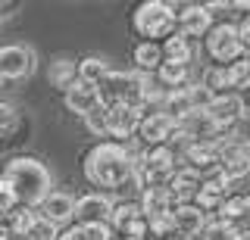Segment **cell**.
Returning a JSON list of instances; mask_svg holds the SVG:
<instances>
[{"label": "cell", "instance_id": "obj_7", "mask_svg": "<svg viewBox=\"0 0 250 240\" xmlns=\"http://www.w3.org/2000/svg\"><path fill=\"white\" fill-rule=\"evenodd\" d=\"M172 131H175V122H172L166 112L150 110V112L141 115L135 134L141 137V144H144V147H160V144H169Z\"/></svg>", "mask_w": 250, "mask_h": 240}, {"label": "cell", "instance_id": "obj_4", "mask_svg": "<svg viewBox=\"0 0 250 240\" xmlns=\"http://www.w3.org/2000/svg\"><path fill=\"white\" fill-rule=\"evenodd\" d=\"M131 28L144 41H166L169 35H175V6L166 0H144L131 16Z\"/></svg>", "mask_w": 250, "mask_h": 240}, {"label": "cell", "instance_id": "obj_21", "mask_svg": "<svg viewBox=\"0 0 250 240\" xmlns=\"http://www.w3.org/2000/svg\"><path fill=\"white\" fill-rule=\"evenodd\" d=\"M109 72H113V69H109L106 59H100V56H84V59H78V63H75L78 81H82V84H91V88H97V84L104 81Z\"/></svg>", "mask_w": 250, "mask_h": 240}, {"label": "cell", "instance_id": "obj_13", "mask_svg": "<svg viewBox=\"0 0 250 240\" xmlns=\"http://www.w3.org/2000/svg\"><path fill=\"white\" fill-rule=\"evenodd\" d=\"M219 162V147L216 144H185L182 150V168H188V172H197V175H207L213 172Z\"/></svg>", "mask_w": 250, "mask_h": 240}, {"label": "cell", "instance_id": "obj_20", "mask_svg": "<svg viewBox=\"0 0 250 240\" xmlns=\"http://www.w3.org/2000/svg\"><path fill=\"white\" fill-rule=\"evenodd\" d=\"M131 59H135V66H138V72L141 75H147V72H156L163 63V47L156 41H141L135 50H131Z\"/></svg>", "mask_w": 250, "mask_h": 240}, {"label": "cell", "instance_id": "obj_24", "mask_svg": "<svg viewBox=\"0 0 250 240\" xmlns=\"http://www.w3.org/2000/svg\"><path fill=\"white\" fill-rule=\"evenodd\" d=\"M141 219V206H138V200H119V203H109V215H106V224H109V231H122L128 222H135Z\"/></svg>", "mask_w": 250, "mask_h": 240}, {"label": "cell", "instance_id": "obj_12", "mask_svg": "<svg viewBox=\"0 0 250 240\" xmlns=\"http://www.w3.org/2000/svg\"><path fill=\"white\" fill-rule=\"evenodd\" d=\"M109 203L113 200L106 197V193H84V197L75 200V212H72V222L75 224H100L106 222L109 215Z\"/></svg>", "mask_w": 250, "mask_h": 240}, {"label": "cell", "instance_id": "obj_6", "mask_svg": "<svg viewBox=\"0 0 250 240\" xmlns=\"http://www.w3.org/2000/svg\"><path fill=\"white\" fill-rule=\"evenodd\" d=\"M38 69V56L28 44H6L0 47V78H28Z\"/></svg>", "mask_w": 250, "mask_h": 240}, {"label": "cell", "instance_id": "obj_26", "mask_svg": "<svg viewBox=\"0 0 250 240\" xmlns=\"http://www.w3.org/2000/svg\"><path fill=\"white\" fill-rule=\"evenodd\" d=\"M47 78H50V84H53V88H60V91L72 88V84L78 81V75H75V59H66V56L53 59Z\"/></svg>", "mask_w": 250, "mask_h": 240}, {"label": "cell", "instance_id": "obj_29", "mask_svg": "<svg viewBox=\"0 0 250 240\" xmlns=\"http://www.w3.org/2000/svg\"><path fill=\"white\" fill-rule=\"evenodd\" d=\"M84 119V128L91 131L94 137H106V110L104 106H94L88 115H82Z\"/></svg>", "mask_w": 250, "mask_h": 240}, {"label": "cell", "instance_id": "obj_15", "mask_svg": "<svg viewBox=\"0 0 250 240\" xmlns=\"http://www.w3.org/2000/svg\"><path fill=\"white\" fill-rule=\"evenodd\" d=\"M166 190H169V197H172V203H194V197H197V190H200V175L197 172H188V168L178 166L175 172L169 175V181H166Z\"/></svg>", "mask_w": 250, "mask_h": 240}, {"label": "cell", "instance_id": "obj_25", "mask_svg": "<svg viewBox=\"0 0 250 240\" xmlns=\"http://www.w3.org/2000/svg\"><path fill=\"white\" fill-rule=\"evenodd\" d=\"M219 219L222 222H238V219H244V215L250 212V200H247V193H229V197H222V203H219Z\"/></svg>", "mask_w": 250, "mask_h": 240}, {"label": "cell", "instance_id": "obj_32", "mask_svg": "<svg viewBox=\"0 0 250 240\" xmlns=\"http://www.w3.org/2000/svg\"><path fill=\"white\" fill-rule=\"evenodd\" d=\"M60 231L53 228V224H47L44 219H35V224H31V231H28V240H57Z\"/></svg>", "mask_w": 250, "mask_h": 240}, {"label": "cell", "instance_id": "obj_34", "mask_svg": "<svg viewBox=\"0 0 250 240\" xmlns=\"http://www.w3.org/2000/svg\"><path fill=\"white\" fill-rule=\"evenodd\" d=\"M119 240H122V237H119Z\"/></svg>", "mask_w": 250, "mask_h": 240}, {"label": "cell", "instance_id": "obj_5", "mask_svg": "<svg viewBox=\"0 0 250 240\" xmlns=\"http://www.w3.org/2000/svg\"><path fill=\"white\" fill-rule=\"evenodd\" d=\"M203 50L213 59V66H231L234 59H247V50L241 47L238 32H234V25H229V22L213 25L203 35Z\"/></svg>", "mask_w": 250, "mask_h": 240}, {"label": "cell", "instance_id": "obj_8", "mask_svg": "<svg viewBox=\"0 0 250 240\" xmlns=\"http://www.w3.org/2000/svg\"><path fill=\"white\" fill-rule=\"evenodd\" d=\"M147 110H135V106H109L106 110V137H116V144L135 137L138 122Z\"/></svg>", "mask_w": 250, "mask_h": 240}, {"label": "cell", "instance_id": "obj_31", "mask_svg": "<svg viewBox=\"0 0 250 240\" xmlns=\"http://www.w3.org/2000/svg\"><path fill=\"white\" fill-rule=\"evenodd\" d=\"M19 125V112H16L13 103H0V134H10V131Z\"/></svg>", "mask_w": 250, "mask_h": 240}, {"label": "cell", "instance_id": "obj_23", "mask_svg": "<svg viewBox=\"0 0 250 240\" xmlns=\"http://www.w3.org/2000/svg\"><path fill=\"white\" fill-rule=\"evenodd\" d=\"M38 219V212L35 209H28V206H16L13 212H6V237H28V231H31V224H35Z\"/></svg>", "mask_w": 250, "mask_h": 240}, {"label": "cell", "instance_id": "obj_16", "mask_svg": "<svg viewBox=\"0 0 250 240\" xmlns=\"http://www.w3.org/2000/svg\"><path fill=\"white\" fill-rule=\"evenodd\" d=\"M62 97H66L69 112H75V115H88L94 106H100L97 88H91V84H82V81H75L72 88H66V91H62Z\"/></svg>", "mask_w": 250, "mask_h": 240}, {"label": "cell", "instance_id": "obj_11", "mask_svg": "<svg viewBox=\"0 0 250 240\" xmlns=\"http://www.w3.org/2000/svg\"><path fill=\"white\" fill-rule=\"evenodd\" d=\"M41 215L38 219H44L47 224H53V228H60V224H69L72 222V212H75V200L69 197L66 190H50L47 197L41 200Z\"/></svg>", "mask_w": 250, "mask_h": 240}, {"label": "cell", "instance_id": "obj_22", "mask_svg": "<svg viewBox=\"0 0 250 240\" xmlns=\"http://www.w3.org/2000/svg\"><path fill=\"white\" fill-rule=\"evenodd\" d=\"M200 88L209 91L213 97H222V94H234L231 91V81H229V69L225 66H207L200 72Z\"/></svg>", "mask_w": 250, "mask_h": 240}, {"label": "cell", "instance_id": "obj_3", "mask_svg": "<svg viewBox=\"0 0 250 240\" xmlns=\"http://www.w3.org/2000/svg\"><path fill=\"white\" fill-rule=\"evenodd\" d=\"M147 81L150 78L141 75V72H109L97 84V100H100L104 110H109V106H135V110H144L141 100H144Z\"/></svg>", "mask_w": 250, "mask_h": 240}, {"label": "cell", "instance_id": "obj_30", "mask_svg": "<svg viewBox=\"0 0 250 240\" xmlns=\"http://www.w3.org/2000/svg\"><path fill=\"white\" fill-rule=\"evenodd\" d=\"M78 231H82V240H113V231H109L106 222H100V224H78Z\"/></svg>", "mask_w": 250, "mask_h": 240}, {"label": "cell", "instance_id": "obj_19", "mask_svg": "<svg viewBox=\"0 0 250 240\" xmlns=\"http://www.w3.org/2000/svg\"><path fill=\"white\" fill-rule=\"evenodd\" d=\"M156 84L163 91H178V88H188L191 84V66H175V63H160L156 69Z\"/></svg>", "mask_w": 250, "mask_h": 240}, {"label": "cell", "instance_id": "obj_10", "mask_svg": "<svg viewBox=\"0 0 250 240\" xmlns=\"http://www.w3.org/2000/svg\"><path fill=\"white\" fill-rule=\"evenodd\" d=\"M203 112H207L219 128H231L238 119L247 115V106H244V100H241V94H222V97L209 100V106Z\"/></svg>", "mask_w": 250, "mask_h": 240}, {"label": "cell", "instance_id": "obj_14", "mask_svg": "<svg viewBox=\"0 0 250 240\" xmlns=\"http://www.w3.org/2000/svg\"><path fill=\"white\" fill-rule=\"evenodd\" d=\"M169 222H172V231L178 237H197L203 231V224H207V215L194 203H178L169 209Z\"/></svg>", "mask_w": 250, "mask_h": 240}, {"label": "cell", "instance_id": "obj_27", "mask_svg": "<svg viewBox=\"0 0 250 240\" xmlns=\"http://www.w3.org/2000/svg\"><path fill=\"white\" fill-rule=\"evenodd\" d=\"M203 240H247V234L238 228V224H231V222H222V219H216V222H207L203 224Z\"/></svg>", "mask_w": 250, "mask_h": 240}, {"label": "cell", "instance_id": "obj_18", "mask_svg": "<svg viewBox=\"0 0 250 240\" xmlns=\"http://www.w3.org/2000/svg\"><path fill=\"white\" fill-rule=\"evenodd\" d=\"M138 206H141V215H144V219H153V215H169V209L175 203H172L166 187H147V190H141Z\"/></svg>", "mask_w": 250, "mask_h": 240}, {"label": "cell", "instance_id": "obj_17", "mask_svg": "<svg viewBox=\"0 0 250 240\" xmlns=\"http://www.w3.org/2000/svg\"><path fill=\"white\" fill-rule=\"evenodd\" d=\"M163 47V63H175V66H191L194 56H197V50H194V44L188 41L182 35H169L166 41H160Z\"/></svg>", "mask_w": 250, "mask_h": 240}, {"label": "cell", "instance_id": "obj_9", "mask_svg": "<svg viewBox=\"0 0 250 240\" xmlns=\"http://www.w3.org/2000/svg\"><path fill=\"white\" fill-rule=\"evenodd\" d=\"M213 28V13H207V6L203 3H191L185 6L182 13H175V32L182 37H203Z\"/></svg>", "mask_w": 250, "mask_h": 240}, {"label": "cell", "instance_id": "obj_2", "mask_svg": "<svg viewBox=\"0 0 250 240\" xmlns=\"http://www.w3.org/2000/svg\"><path fill=\"white\" fill-rule=\"evenodd\" d=\"M0 184L13 193L16 206H41V200L50 193V168L35 156H16L3 166L0 172Z\"/></svg>", "mask_w": 250, "mask_h": 240}, {"label": "cell", "instance_id": "obj_1", "mask_svg": "<svg viewBox=\"0 0 250 240\" xmlns=\"http://www.w3.org/2000/svg\"><path fill=\"white\" fill-rule=\"evenodd\" d=\"M131 168H135V153L116 141L94 144L84 156V178L104 190H122L131 178Z\"/></svg>", "mask_w": 250, "mask_h": 240}, {"label": "cell", "instance_id": "obj_28", "mask_svg": "<svg viewBox=\"0 0 250 240\" xmlns=\"http://www.w3.org/2000/svg\"><path fill=\"white\" fill-rule=\"evenodd\" d=\"M229 69V81H231V91L238 94V91H244L247 88V81H250V63L247 59H234L231 66H225Z\"/></svg>", "mask_w": 250, "mask_h": 240}, {"label": "cell", "instance_id": "obj_33", "mask_svg": "<svg viewBox=\"0 0 250 240\" xmlns=\"http://www.w3.org/2000/svg\"><path fill=\"white\" fill-rule=\"evenodd\" d=\"M57 240H82V231H78V224H69L66 231H60Z\"/></svg>", "mask_w": 250, "mask_h": 240}]
</instances>
